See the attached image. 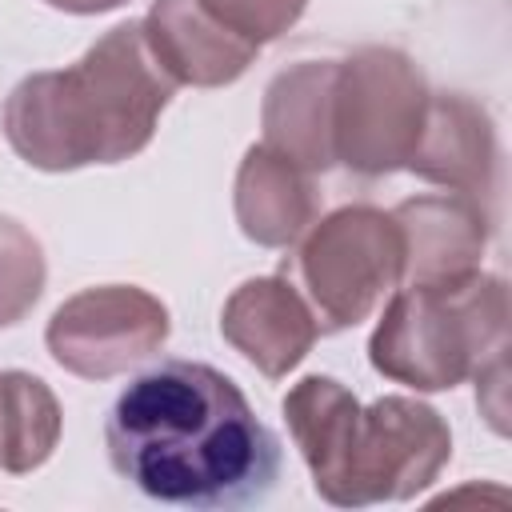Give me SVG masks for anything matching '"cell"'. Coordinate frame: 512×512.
<instances>
[{
  "mask_svg": "<svg viewBox=\"0 0 512 512\" xmlns=\"http://www.w3.org/2000/svg\"><path fill=\"white\" fill-rule=\"evenodd\" d=\"M60 440V404L52 388L20 368L0 372V468L24 476L40 468Z\"/></svg>",
  "mask_w": 512,
  "mask_h": 512,
  "instance_id": "cell-14",
  "label": "cell"
},
{
  "mask_svg": "<svg viewBox=\"0 0 512 512\" xmlns=\"http://www.w3.org/2000/svg\"><path fill=\"white\" fill-rule=\"evenodd\" d=\"M392 216L404 232L400 284H448L480 268L492 216L476 200L456 192H436L396 204Z\"/></svg>",
  "mask_w": 512,
  "mask_h": 512,
  "instance_id": "cell-10",
  "label": "cell"
},
{
  "mask_svg": "<svg viewBox=\"0 0 512 512\" xmlns=\"http://www.w3.org/2000/svg\"><path fill=\"white\" fill-rule=\"evenodd\" d=\"M104 444L136 492L192 512L264 504L280 476L276 432L232 376L196 360H160L128 380Z\"/></svg>",
  "mask_w": 512,
  "mask_h": 512,
  "instance_id": "cell-1",
  "label": "cell"
},
{
  "mask_svg": "<svg viewBox=\"0 0 512 512\" xmlns=\"http://www.w3.org/2000/svg\"><path fill=\"white\" fill-rule=\"evenodd\" d=\"M428 184H440L456 196L476 200L488 216L496 204L500 148L492 116L464 92H432L420 140L404 164Z\"/></svg>",
  "mask_w": 512,
  "mask_h": 512,
  "instance_id": "cell-8",
  "label": "cell"
},
{
  "mask_svg": "<svg viewBox=\"0 0 512 512\" xmlns=\"http://www.w3.org/2000/svg\"><path fill=\"white\" fill-rule=\"evenodd\" d=\"M168 340V308L136 284H100L64 300L44 332L52 360L84 380H112Z\"/></svg>",
  "mask_w": 512,
  "mask_h": 512,
  "instance_id": "cell-7",
  "label": "cell"
},
{
  "mask_svg": "<svg viewBox=\"0 0 512 512\" xmlns=\"http://www.w3.org/2000/svg\"><path fill=\"white\" fill-rule=\"evenodd\" d=\"M424 72L396 48H356L336 60L332 80V152L336 164L360 176H388L408 164L424 112H428Z\"/></svg>",
  "mask_w": 512,
  "mask_h": 512,
  "instance_id": "cell-6",
  "label": "cell"
},
{
  "mask_svg": "<svg viewBox=\"0 0 512 512\" xmlns=\"http://www.w3.org/2000/svg\"><path fill=\"white\" fill-rule=\"evenodd\" d=\"M288 432L320 500L364 508L424 492L452 460V432L432 404L380 396L368 408L332 376H304L284 396Z\"/></svg>",
  "mask_w": 512,
  "mask_h": 512,
  "instance_id": "cell-3",
  "label": "cell"
},
{
  "mask_svg": "<svg viewBox=\"0 0 512 512\" xmlns=\"http://www.w3.org/2000/svg\"><path fill=\"white\" fill-rule=\"evenodd\" d=\"M332 80L336 60H300L272 76L260 108L264 144L300 164L304 172H328L332 152Z\"/></svg>",
  "mask_w": 512,
  "mask_h": 512,
  "instance_id": "cell-12",
  "label": "cell"
},
{
  "mask_svg": "<svg viewBox=\"0 0 512 512\" xmlns=\"http://www.w3.org/2000/svg\"><path fill=\"white\" fill-rule=\"evenodd\" d=\"M140 24L160 68L176 84L192 88H220L240 80L260 52L256 44L216 24L200 0H156Z\"/></svg>",
  "mask_w": 512,
  "mask_h": 512,
  "instance_id": "cell-11",
  "label": "cell"
},
{
  "mask_svg": "<svg viewBox=\"0 0 512 512\" xmlns=\"http://www.w3.org/2000/svg\"><path fill=\"white\" fill-rule=\"evenodd\" d=\"M60 12H72V16H96V12H108V8H120L124 0H44Z\"/></svg>",
  "mask_w": 512,
  "mask_h": 512,
  "instance_id": "cell-17",
  "label": "cell"
},
{
  "mask_svg": "<svg viewBox=\"0 0 512 512\" xmlns=\"http://www.w3.org/2000/svg\"><path fill=\"white\" fill-rule=\"evenodd\" d=\"M200 8L232 36L264 48L304 16L308 0H200Z\"/></svg>",
  "mask_w": 512,
  "mask_h": 512,
  "instance_id": "cell-16",
  "label": "cell"
},
{
  "mask_svg": "<svg viewBox=\"0 0 512 512\" xmlns=\"http://www.w3.org/2000/svg\"><path fill=\"white\" fill-rule=\"evenodd\" d=\"M316 220L308 172L268 144H252L236 172V224L260 248H288Z\"/></svg>",
  "mask_w": 512,
  "mask_h": 512,
  "instance_id": "cell-13",
  "label": "cell"
},
{
  "mask_svg": "<svg viewBox=\"0 0 512 512\" xmlns=\"http://www.w3.org/2000/svg\"><path fill=\"white\" fill-rule=\"evenodd\" d=\"M508 352V288L500 276L468 272L448 284H404L368 340L380 376L416 392H444Z\"/></svg>",
  "mask_w": 512,
  "mask_h": 512,
  "instance_id": "cell-4",
  "label": "cell"
},
{
  "mask_svg": "<svg viewBox=\"0 0 512 512\" xmlns=\"http://www.w3.org/2000/svg\"><path fill=\"white\" fill-rule=\"evenodd\" d=\"M176 88L152 56L144 24L128 20L76 64L24 76L4 100V136L40 172L120 164L148 148Z\"/></svg>",
  "mask_w": 512,
  "mask_h": 512,
  "instance_id": "cell-2",
  "label": "cell"
},
{
  "mask_svg": "<svg viewBox=\"0 0 512 512\" xmlns=\"http://www.w3.org/2000/svg\"><path fill=\"white\" fill-rule=\"evenodd\" d=\"M280 276L304 296L320 332L356 328L404 276V232L392 212L348 204L312 220Z\"/></svg>",
  "mask_w": 512,
  "mask_h": 512,
  "instance_id": "cell-5",
  "label": "cell"
},
{
  "mask_svg": "<svg viewBox=\"0 0 512 512\" xmlns=\"http://www.w3.org/2000/svg\"><path fill=\"white\" fill-rule=\"evenodd\" d=\"M40 292H44L40 240L12 216H0V328L24 320L40 300Z\"/></svg>",
  "mask_w": 512,
  "mask_h": 512,
  "instance_id": "cell-15",
  "label": "cell"
},
{
  "mask_svg": "<svg viewBox=\"0 0 512 512\" xmlns=\"http://www.w3.org/2000/svg\"><path fill=\"white\" fill-rule=\"evenodd\" d=\"M220 336L268 380L288 376L316 344L320 324L304 296L276 272L244 280L224 312H220Z\"/></svg>",
  "mask_w": 512,
  "mask_h": 512,
  "instance_id": "cell-9",
  "label": "cell"
}]
</instances>
